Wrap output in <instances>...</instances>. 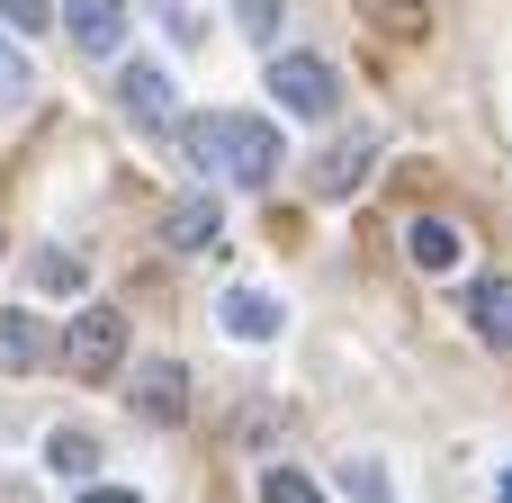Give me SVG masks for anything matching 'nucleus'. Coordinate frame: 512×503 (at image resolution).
<instances>
[{
    "label": "nucleus",
    "mask_w": 512,
    "mask_h": 503,
    "mask_svg": "<svg viewBox=\"0 0 512 503\" xmlns=\"http://www.w3.org/2000/svg\"><path fill=\"white\" fill-rule=\"evenodd\" d=\"M342 486H351L360 503H378V495H387V468H378V459H351V468H342Z\"/></svg>",
    "instance_id": "f3484780"
},
{
    "label": "nucleus",
    "mask_w": 512,
    "mask_h": 503,
    "mask_svg": "<svg viewBox=\"0 0 512 503\" xmlns=\"http://www.w3.org/2000/svg\"><path fill=\"white\" fill-rule=\"evenodd\" d=\"M270 99H279L288 117H333V108H342V81H333L324 54H279V63H270Z\"/></svg>",
    "instance_id": "f03ea898"
},
{
    "label": "nucleus",
    "mask_w": 512,
    "mask_h": 503,
    "mask_svg": "<svg viewBox=\"0 0 512 503\" xmlns=\"http://www.w3.org/2000/svg\"><path fill=\"white\" fill-rule=\"evenodd\" d=\"M261 503H315V486H306L297 468H270V477H261Z\"/></svg>",
    "instance_id": "2eb2a0df"
},
{
    "label": "nucleus",
    "mask_w": 512,
    "mask_h": 503,
    "mask_svg": "<svg viewBox=\"0 0 512 503\" xmlns=\"http://www.w3.org/2000/svg\"><path fill=\"white\" fill-rule=\"evenodd\" d=\"M117 108L144 117V126H180V99H171V72L162 63H126L117 72Z\"/></svg>",
    "instance_id": "20e7f679"
},
{
    "label": "nucleus",
    "mask_w": 512,
    "mask_h": 503,
    "mask_svg": "<svg viewBox=\"0 0 512 503\" xmlns=\"http://www.w3.org/2000/svg\"><path fill=\"white\" fill-rule=\"evenodd\" d=\"M81 503H135V495H126V486H90Z\"/></svg>",
    "instance_id": "aec40b11"
},
{
    "label": "nucleus",
    "mask_w": 512,
    "mask_h": 503,
    "mask_svg": "<svg viewBox=\"0 0 512 503\" xmlns=\"http://www.w3.org/2000/svg\"><path fill=\"white\" fill-rule=\"evenodd\" d=\"M63 360H72V378H117V360H126V315H117V306H81L72 333H63Z\"/></svg>",
    "instance_id": "7ed1b4c3"
},
{
    "label": "nucleus",
    "mask_w": 512,
    "mask_h": 503,
    "mask_svg": "<svg viewBox=\"0 0 512 503\" xmlns=\"http://www.w3.org/2000/svg\"><path fill=\"white\" fill-rule=\"evenodd\" d=\"M45 351H54V342H45V324H36V315H18V306H0V378H27Z\"/></svg>",
    "instance_id": "0eeeda50"
},
{
    "label": "nucleus",
    "mask_w": 512,
    "mask_h": 503,
    "mask_svg": "<svg viewBox=\"0 0 512 503\" xmlns=\"http://www.w3.org/2000/svg\"><path fill=\"white\" fill-rule=\"evenodd\" d=\"M468 315H477V333H486L495 351H512V279H477V288H468Z\"/></svg>",
    "instance_id": "1a4fd4ad"
},
{
    "label": "nucleus",
    "mask_w": 512,
    "mask_h": 503,
    "mask_svg": "<svg viewBox=\"0 0 512 503\" xmlns=\"http://www.w3.org/2000/svg\"><path fill=\"white\" fill-rule=\"evenodd\" d=\"M63 18H72V45L81 54H117L126 45V9L117 0H63Z\"/></svg>",
    "instance_id": "423d86ee"
},
{
    "label": "nucleus",
    "mask_w": 512,
    "mask_h": 503,
    "mask_svg": "<svg viewBox=\"0 0 512 503\" xmlns=\"http://www.w3.org/2000/svg\"><path fill=\"white\" fill-rule=\"evenodd\" d=\"M387 9H423V0H387Z\"/></svg>",
    "instance_id": "412c9836"
},
{
    "label": "nucleus",
    "mask_w": 512,
    "mask_h": 503,
    "mask_svg": "<svg viewBox=\"0 0 512 503\" xmlns=\"http://www.w3.org/2000/svg\"><path fill=\"white\" fill-rule=\"evenodd\" d=\"M180 414H189V369H180V360H153V369L135 378V423H162V432H171Z\"/></svg>",
    "instance_id": "39448f33"
},
{
    "label": "nucleus",
    "mask_w": 512,
    "mask_h": 503,
    "mask_svg": "<svg viewBox=\"0 0 512 503\" xmlns=\"http://www.w3.org/2000/svg\"><path fill=\"white\" fill-rule=\"evenodd\" d=\"M0 18H9V27H45L54 9H45V0H0Z\"/></svg>",
    "instance_id": "6ab92c4d"
},
{
    "label": "nucleus",
    "mask_w": 512,
    "mask_h": 503,
    "mask_svg": "<svg viewBox=\"0 0 512 503\" xmlns=\"http://www.w3.org/2000/svg\"><path fill=\"white\" fill-rule=\"evenodd\" d=\"M216 225H225L216 198H180V207L162 216V243H171V252H198V243H216Z\"/></svg>",
    "instance_id": "9d476101"
},
{
    "label": "nucleus",
    "mask_w": 512,
    "mask_h": 503,
    "mask_svg": "<svg viewBox=\"0 0 512 503\" xmlns=\"http://www.w3.org/2000/svg\"><path fill=\"white\" fill-rule=\"evenodd\" d=\"M369 180V144H333V153H315V189L324 198H342V189H360Z\"/></svg>",
    "instance_id": "9b49d317"
},
{
    "label": "nucleus",
    "mask_w": 512,
    "mask_h": 503,
    "mask_svg": "<svg viewBox=\"0 0 512 503\" xmlns=\"http://www.w3.org/2000/svg\"><path fill=\"white\" fill-rule=\"evenodd\" d=\"M36 288H81V261L72 252H36Z\"/></svg>",
    "instance_id": "dca6fc26"
},
{
    "label": "nucleus",
    "mask_w": 512,
    "mask_h": 503,
    "mask_svg": "<svg viewBox=\"0 0 512 503\" xmlns=\"http://www.w3.org/2000/svg\"><path fill=\"white\" fill-rule=\"evenodd\" d=\"M27 81H36V72H27V54H18V45H0V108H18V99H27Z\"/></svg>",
    "instance_id": "4468645a"
},
{
    "label": "nucleus",
    "mask_w": 512,
    "mask_h": 503,
    "mask_svg": "<svg viewBox=\"0 0 512 503\" xmlns=\"http://www.w3.org/2000/svg\"><path fill=\"white\" fill-rule=\"evenodd\" d=\"M495 503H512V477H504V495H495Z\"/></svg>",
    "instance_id": "4be33fe9"
},
{
    "label": "nucleus",
    "mask_w": 512,
    "mask_h": 503,
    "mask_svg": "<svg viewBox=\"0 0 512 503\" xmlns=\"http://www.w3.org/2000/svg\"><path fill=\"white\" fill-rule=\"evenodd\" d=\"M216 315H225V333H243V342H270V333L288 324V315H279V297H261V288H234Z\"/></svg>",
    "instance_id": "6e6552de"
},
{
    "label": "nucleus",
    "mask_w": 512,
    "mask_h": 503,
    "mask_svg": "<svg viewBox=\"0 0 512 503\" xmlns=\"http://www.w3.org/2000/svg\"><path fill=\"white\" fill-rule=\"evenodd\" d=\"M405 252H414L423 270H459V225L423 216V225H405Z\"/></svg>",
    "instance_id": "f8f14e48"
},
{
    "label": "nucleus",
    "mask_w": 512,
    "mask_h": 503,
    "mask_svg": "<svg viewBox=\"0 0 512 503\" xmlns=\"http://www.w3.org/2000/svg\"><path fill=\"white\" fill-rule=\"evenodd\" d=\"M171 135H180V153H189V162H198L207 180L261 189V180L279 171V135H270L261 117H234V108H216V117H180Z\"/></svg>",
    "instance_id": "f257e3e1"
},
{
    "label": "nucleus",
    "mask_w": 512,
    "mask_h": 503,
    "mask_svg": "<svg viewBox=\"0 0 512 503\" xmlns=\"http://www.w3.org/2000/svg\"><path fill=\"white\" fill-rule=\"evenodd\" d=\"M243 36L270 45V36H279V0H243Z\"/></svg>",
    "instance_id": "a211bd4d"
},
{
    "label": "nucleus",
    "mask_w": 512,
    "mask_h": 503,
    "mask_svg": "<svg viewBox=\"0 0 512 503\" xmlns=\"http://www.w3.org/2000/svg\"><path fill=\"white\" fill-rule=\"evenodd\" d=\"M45 468H54V477H99V441H90V432H72V423H63V432H54V441H45Z\"/></svg>",
    "instance_id": "ddd939ff"
}]
</instances>
